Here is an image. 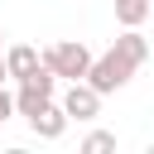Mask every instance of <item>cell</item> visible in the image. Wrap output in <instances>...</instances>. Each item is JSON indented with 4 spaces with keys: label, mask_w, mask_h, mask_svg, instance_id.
Wrapping results in <instances>:
<instances>
[{
    "label": "cell",
    "mask_w": 154,
    "mask_h": 154,
    "mask_svg": "<svg viewBox=\"0 0 154 154\" xmlns=\"http://www.w3.org/2000/svg\"><path fill=\"white\" fill-rule=\"evenodd\" d=\"M135 72H140V67H135L120 48H106L101 58H91V63H87V77H82V82H87L96 96H111V91L130 87V77H135Z\"/></svg>",
    "instance_id": "obj_1"
},
{
    "label": "cell",
    "mask_w": 154,
    "mask_h": 154,
    "mask_svg": "<svg viewBox=\"0 0 154 154\" xmlns=\"http://www.w3.org/2000/svg\"><path fill=\"white\" fill-rule=\"evenodd\" d=\"M38 63L53 72V77H67V82H82L87 77V63H91V48L77 43V38H63V43H48L38 53Z\"/></svg>",
    "instance_id": "obj_2"
},
{
    "label": "cell",
    "mask_w": 154,
    "mask_h": 154,
    "mask_svg": "<svg viewBox=\"0 0 154 154\" xmlns=\"http://www.w3.org/2000/svg\"><path fill=\"white\" fill-rule=\"evenodd\" d=\"M58 106H63V116H67V120H82V125L101 116V96H96L87 82H67V91H63V101H58Z\"/></svg>",
    "instance_id": "obj_3"
},
{
    "label": "cell",
    "mask_w": 154,
    "mask_h": 154,
    "mask_svg": "<svg viewBox=\"0 0 154 154\" xmlns=\"http://www.w3.org/2000/svg\"><path fill=\"white\" fill-rule=\"evenodd\" d=\"M24 120H29V130H34L38 140H63V130L72 125V120L63 116V106H58L53 96H48V101H43V106H38L34 116H24Z\"/></svg>",
    "instance_id": "obj_4"
},
{
    "label": "cell",
    "mask_w": 154,
    "mask_h": 154,
    "mask_svg": "<svg viewBox=\"0 0 154 154\" xmlns=\"http://www.w3.org/2000/svg\"><path fill=\"white\" fill-rule=\"evenodd\" d=\"M34 67H38V48H29V43L5 48V72H10V82H24Z\"/></svg>",
    "instance_id": "obj_5"
},
{
    "label": "cell",
    "mask_w": 154,
    "mask_h": 154,
    "mask_svg": "<svg viewBox=\"0 0 154 154\" xmlns=\"http://www.w3.org/2000/svg\"><path fill=\"white\" fill-rule=\"evenodd\" d=\"M111 48H120V53H125V58H130L135 67H144V63H149V38H144L140 29H125V34H120V38L111 43Z\"/></svg>",
    "instance_id": "obj_6"
},
{
    "label": "cell",
    "mask_w": 154,
    "mask_h": 154,
    "mask_svg": "<svg viewBox=\"0 0 154 154\" xmlns=\"http://www.w3.org/2000/svg\"><path fill=\"white\" fill-rule=\"evenodd\" d=\"M116 19H120L125 29H140V24L149 19V0H116Z\"/></svg>",
    "instance_id": "obj_7"
},
{
    "label": "cell",
    "mask_w": 154,
    "mask_h": 154,
    "mask_svg": "<svg viewBox=\"0 0 154 154\" xmlns=\"http://www.w3.org/2000/svg\"><path fill=\"white\" fill-rule=\"evenodd\" d=\"M111 149H116V135L111 130H91L82 140V154H111Z\"/></svg>",
    "instance_id": "obj_8"
},
{
    "label": "cell",
    "mask_w": 154,
    "mask_h": 154,
    "mask_svg": "<svg viewBox=\"0 0 154 154\" xmlns=\"http://www.w3.org/2000/svg\"><path fill=\"white\" fill-rule=\"evenodd\" d=\"M10 116H14V96H10V91H5V87H0V125H5V120H10Z\"/></svg>",
    "instance_id": "obj_9"
},
{
    "label": "cell",
    "mask_w": 154,
    "mask_h": 154,
    "mask_svg": "<svg viewBox=\"0 0 154 154\" xmlns=\"http://www.w3.org/2000/svg\"><path fill=\"white\" fill-rule=\"evenodd\" d=\"M5 82H10V72H5V58H0V87H5Z\"/></svg>",
    "instance_id": "obj_10"
},
{
    "label": "cell",
    "mask_w": 154,
    "mask_h": 154,
    "mask_svg": "<svg viewBox=\"0 0 154 154\" xmlns=\"http://www.w3.org/2000/svg\"><path fill=\"white\" fill-rule=\"evenodd\" d=\"M0 38H5V34H0Z\"/></svg>",
    "instance_id": "obj_11"
}]
</instances>
